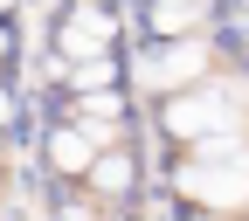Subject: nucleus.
Masks as SVG:
<instances>
[{"label": "nucleus", "instance_id": "obj_1", "mask_svg": "<svg viewBox=\"0 0 249 221\" xmlns=\"http://www.w3.org/2000/svg\"><path fill=\"white\" fill-rule=\"evenodd\" d=\"M201 76H208V49H201V42L152 49V55L139 62V83H152V90H180V83H201Z\"/></svg>", "mask_w": 249, "mask_h": 221}, {"label": "nucleus", "instance_id": "obj_2", "mask_svg": "<svg viewBox=\"0 0 249 221\" xmlns=\"http://www.w3.org/2000/svg\"><path fill=\"white\" fill-rule=\"evenodd\" d=\"M90 187L124 201V194H132V152H124V145L118 152H97V159H90Z\"/></svg>", "mask_w": 249, "mask_h": 221}, {"label": "nucleus", "instance_id": "obj_3", "mask_svg": "<svg viewBox=\"0 0 249 221\" xmlns=\"http://www.w3.org/2000/svg\"><path fill=\"white\" fill-rule=\"evenodd\" d=\"M90 159H97V145H90L83 132H49V166H62V173H90Z\"/></svg>", "mask_w": 249, "mask_h": 221}, {"label": "nucleus", "instance_id": "obj_4", "mask_svg": "<svg viewBox=\"0 0 249 221\" xmlns=\"http://www.w3.org/2000/svg\"><path fill=\"white\" fill-rule=\"evenodd\" d=\"M62 49H70V55H83V49H97V42H111V21H97V14H83L76 28H62V35H55Z\"/></svg>", "mask_w": 249, "mask_h": 221}, {"label": "nucleus", "instance_id": "obj_5", "mask_svg": "<svg viewBox=\"0 0 249 221\" xmlns=\"http://www.w3.org/2000/svg\"><path fill=\"white\" fill-rule=\"evenodd\" d=\"M152 21L180 35V28H194V21H201V0H160V14H152Z\"/></svg>", "mask_w": 249, "mask_h": 221}, {"label": "nucleus", "instance_id": "obj_6", "mask_svg": "<svg viewBox=\"0 0 249 221\" xmlns=\"http://www.w3.org/2000/svg\"><path fill=\"white\" fill-rule=\"evenodd\" d=\"M0 124H7V90H0Z\"/></svg>", "mask_w": 249, "mask_h": 221}]
</instances>
